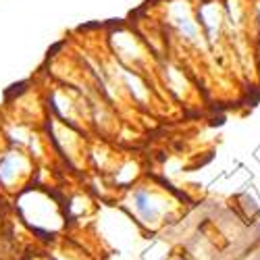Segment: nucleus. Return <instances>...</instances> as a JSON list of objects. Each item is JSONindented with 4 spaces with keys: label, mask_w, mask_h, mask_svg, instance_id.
Returning <instances> with one entry per match:
<instances>
[{
    "label": "nucleus",
    "mask_w": 260,
    "mask_h": 260,
    "mask_svg": "<svg viewBox=\"0 0 260 260\" xmlns=\"http://www.w3.org/2000/svg\"><path fill=\"white\" fill-rule=\"evenodd\" d=\"M132 206H134L136 214L148 225L158 223V219L162 216V206L154 198V193L150 189H146V187H138L132 193Z\"/></svg>",
    "instance_id": "nucleus-1"
}]
</instances>
